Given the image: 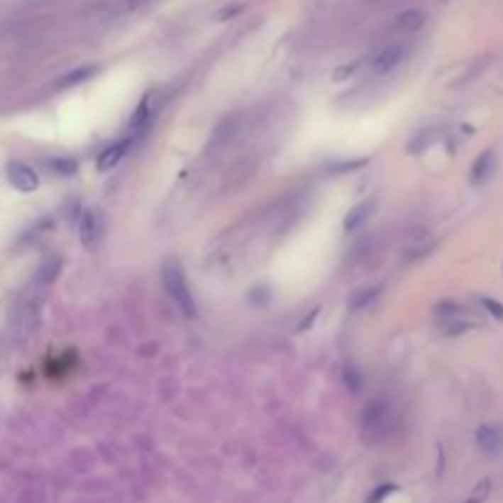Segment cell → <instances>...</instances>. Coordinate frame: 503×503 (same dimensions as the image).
<instances>
[{
  "instance_id": "6da1fadb",
  "label": "cell",
  "mask_w": 503,
  "mask_h": 503,
  "mask_svg": "<svg viewBox=\"0 0 503 503\" xmlns=\"http://www.w3.org/2000/svg\"><path fill=\"white\" fill-rule=\"evenodd\" d=\"M162 285H165V292L170 295L177 309L184 317H197V302L192 297V290L187 285V277L182 272V267L177 260H167L162 265Z\"/></svg>"
},
{
  "instance_id": "7a4b0ae2",
  "label": "cell",
  "mask_w": 503,
  "mask_h": 503,
  "mask_svg": "<svg viewBox=\"0 0 503 503\" xmlns=\"http://www.w3.org/2000/svg\"><path fill=\"white\" fill-rule=\"evenodd\" d=\"M104 233H106V216L99 206L94 209H87L79 221V238H82V245L87 250H96L104 241Z\"/></svg>"
},
{
  "instance_id": "3957f363",
  "label": "cell",
  "mask_w": 503,
  "mask_h": 503,
  "mask_svg": "<svg viewBox=\"0 0 503 503\" xmlns=\"http://www.w3.org/2000/svg\"><path fill=\"white\" fill-rule=\"evenodd\" d=\"M155 114H157V106H155V94H148L145 99L140 101V106L136 109L131 118V140L133 138H140L143 133H148V128L153 126L155 121Z\"/></svg>"
},
{
  "instance_id": "277c9868",
  "label": "cell",
  "mask_w": 503,
  "mask_h": 503,
  "mask_svg": "<svg viewBox=\"0 0 503 503\" xmlns=\"http://www.w3.org/2000/svg\"><path fill=\"white\" fill-rule=\"evenodd\" d=\"M476 447L486 454V457H499L503 452V427L499 425H481L474 435Z\"/></svg>"
},
{
  "instance_id": "5b68a950",
  "label": "cell",
  "mask_w": 503,
  "mask_h": 503,
  "mask_svg": "<svg viewBox=\"0 0 503 503\" xmlns=\"http://www.w3.org/2000/svg\"><path fill=\"white\" fill-rule=\"evenodd\" d=\"M8 179L18 192H35L37 187H40V179H37L35 170L25 162H10L8 165Z\"/></svg>"
},
{
  "instance_id": "8992f818",
  "label": "cell",
  "mask_w": 503,
  "mask_h": 503,
  "mask_svg": "<svg viewBox=\"0 0 503 503\" xmlns=\"http://www.w3.org/2000/svg\"><path fill=\"white\" fill-rule=\"evenodd\" d=\"M385 420H388V405H385L383 400H373V403H368L366 408H363L361 425L366 432L381 430V427L385 425Z\"/></svg>"
},
{
  "instance_id": "52a82bcc",
  "label": "cell",
  "mask_w": 503,
  "mask_h": 503,
  "mask_svg": "<svg viewBox=\"0 0 503 503\" xmlns=\"http://www.w3.org/2000/svg\"><path fill=\"white\" fill-rule=\"evenodd\" d=\"M400 60H403V47L390 45V47H383V50L373 57L371 67H373V72L376 74H388V72H393V69L398 67Z\"/></svg>"
},
{
  "instance_id": "ba28073f",
  "label": "cell",
  "mask_w": 503,
  "mask_h": 503,
  "mask_svg": "<svg viewBox=\"0 0 503 503\" xmlns=\"http://www.w3.org/2000/svg\"><path fill=\"white\" fill-rule=\"evenodd\" d=\"M133 145L131 138H126V140L121 143H114L111 148H106L104 153L99 155V160H96V167H99V172H109V170H114L116 165L123 160V155L128 153V148Z\"/></svg>"
},
{
  "instance_id": "9c48e42d",
  "label": "cell",
  "mask_w": 503,
  "mask_h": 503,
  "mask_svg": "<svg viewBox=\"0 0 503 503\" xmlns=\"http://www.w3.org/2000/svg\"><path fill=\"white\" fill-rule=\"evenodd\" d=\"M494 172H496V153L494 150H486L472 165V184H484Z\"/></svg>"
},
{
  "instance_id": "30bf717a",
  "label": "cell",
  "mask_w": 503,
  "mask_h": 503,
  "mask_svg": "<svg viewBox=\"0 0 503 503\" xmlns=\"http://www.w3.org/2000/svg\"><path fill=\"white\" fill-rule=\"evenodd\" d=\"M373 209H376V201H361L358 206L351 209V211L346 214V219H344V231L346 233L358 231V228H361L363 223L368 221V216H371Z\"/></svg>"
},
{
  "instance_id": "8fae6325",
  "label": "cell",
  "mask_w": 503,
  "mask_h": 503,
  "mask_svg": "<svg viewBox=\"0 0 503 503\" xmlns=\"http://www.w3.org/2000/svg\"><path fill=\"white\" fill-rule=\"evenodd\" d=\"M425 23H427V15L415 8L403 10V13H398V18H395V28L400 32H417L425 28Z\"/></svg>"
},
{
  "instance_id": "7c38bea8",
  "label": "cell",
  "mask_w": 503,
  "mask_h": 503,
  "mask_svg": "<svg viewBox=\"0 0 503 503\" xmlns=\"http://www.w3.org/2000/svg\"><path fill=\"white\" fill-rule=\"evenodd\" d=\"M437 326L444 336H457V334H464L474 326V322L464 319L462 314H454V317H437Z\"/></svg>"
},
{
  "instance_id": "4fadbf2b",
  "label": "cell",
  "mask_w": 503,
  "mask_h": 503,
  "mask_svg": "<svg viewBox=\"0 0 503 503\" xmlns=\"http://www.w3.org/2000/svg\"><path fill=\"white\" fill-rule=\"evenodd\" d=\"M381 295V287H363V290H356L354 295H351V302L349 307L354 309V312H361V309H366L368 304L376 302V297Z\"/></svg>"
},
{
  "instance_id": "5bb4252c",
  "label": "cell",
  "mask_w": 503,
  "mask_h": 503,
  "mask_svg": "<svg viewBox=\"0 0 503 503\" xmlns=\"http://www.w3.org/2000/svg\"><path fill=\"white\" fill-rule=\"evenodd\" d=\"M91 74H96V67H82V69H77V72H69L67 77L57 82V89H69V87H74V84L87 82Z\"/></svg>"
},
{
  "instance_id": "9a60e30c",
  "label": "cell",
  "mask_w": 503,
  "mask_h": 503,
  "mask_svg": "<svg viewBox=\"0 0 503 503\" xmlns=\"http://www.w3.org/2000/svg\"><path fill=\"white\" fill-rule=\"evenodd\" d=\"M47 165H50L60 177H72V175H77V170H79L77 160H72V157H55Z\"/></svg>"
},
{
  "instance_id": "2e32d148",
  "label": "cell",
  "mask_w": 503,
  "mask_h": 503,
  "mask_svg": "<svg viewBox=\"0 0 503 503\" xmlns=\"http://www.w3.org/2000/svg\"><path fill=\"white\" fill-rule=\"evenodd\" d=\"M344 385H346V390L354 393V395L361 390V373H358L356 366H346L344 368Z\"/></svg>"
},
{
  "instance_id": "e0dca14e",
  "label": "cell",
  "mask_w": 503,
  "mask_h": 503,
  "mask_svg": "<svg viewBox=\"0 0 503 503\" xmlns=\"http://www.w3.org/2000/svg\"><path fill=\"white\" fill-rule=\"evenodd\" d=\"M489 494H491V481L484 479V481H479V484L474 486L472 496H469L464 503H484L486 499H489Z\"/></svg>"
},
{
  "instance_id": "ac0fdd59",
  "label": "cell",
  "mask_w": 503,
  "mask_h": 503,
  "mask_svg": "<svg viewBox=\"0 0 503 503\" xmlns=\"http://www.w3.org/2000/svg\"><path fill=\"white\" fill-rule=\"evenodd\" d=\"M479 302H481V307L491 314V317H496V319H501L503 322V304L501 302H496V299H491V297H481Z\"/></svg>"
},
{
  "instance_id": "d6986e66",
  "label": "cell",
  "mask_w": 503,
  "mask_h": 503,
  "mask_svg": "<svg viewBox=\"0 0 503 503\" xmlns=\"http://www.w3.org/2000/svg\"><path fill=\"white\" fill-rule=\"evenodd\" d=\"M430 143H432V133H420V136H415V140L408 145V150L413 155H420L425 148H430Z\"/></svg>"
},
{
  "instance_id": "ffe728a7",
  "label": "cell",
  "mask_w": 503,
  "mask_h": 503,
  "mask_svg": "<svg viewBox=\"0 0 503 503\" xmlns=\"http://www.w3.org/2000/svg\"><path fill=\"white\" fill-rule=\"evenodd\" d=\"M393 491H395V484H383V486H378V489L373 491V494L366 499V503H381L385 496H390Z\"/></svg>"
},
{
  "instance_id": "44dd1931",
  "label": "cell",
  "mask_w": 503,
  "mask_h": 503,
  "mask_svg": "<svg viewBox=\"0 0 503 503\" xmlns=\"http://www.w3.org/2000/svg\"><path fill=\"white\" fill-rule=\"evenodd\" d=\"M356 67H358L356 62H354V64H344V67H339V69L334 72V79H336V82H344V79H349L351 74L356 72Z\"/></svg>"
},
{
  "instance_id": "7402d4cb",
  "label": "cell",
  "mask_w": 503,
  "mask_h": 503,
  "mask_svg": "<svg viewBox=\"0 0 503 503\" xmlns=\"http://www.w3.org/2000/svg\"><path fill=\"white\" fill-rule=\"evenodd\" d=\"M238 13H241V5H226V8L216 13V20H228V18H233V15H238Z\"/></svg>"
},
{
  "instance_id": "603a6c76",
  "label": "cell",
  "mask_w": 503,
  "mask_h": 503,
  "mask_svg": "<svg viewBox=\"0 0 503 503\" xmlns=\"http://www.w3.org/2000/svg\"><path fill=\"white\" fill-rule=\"evenodd\" d=\"M317 314H319V309H312V312H309L307 317H304L302 322L297 324V331H304V329H307V326H312V322H314V319H317Z\"/></svg>"
},
{
  "instance_id": "cb8c5ba5",
  "label": "cell",
  "mask_w": 503,
  "mask_h": 503,
  "mask_svg": "<svg viewBox=\"0 0 503 503\" xmlns=\"http://www.w3.org/2000/svg\"><path fill=\"white\" fill-rule=\"evenodd\" d=\"M442 3H447V0H442Z\"/></svg>"
}]
</instances>
